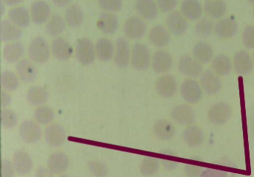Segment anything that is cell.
<instances>
[{"instance_id":"12","label":"cell","mask_w":254,"mask_h":177,"mask_svg":"<svg viewBox=\"0 0 254 177\" xmlns=\"http://www.w3.org/2000/svg\"><path fill=\"white\" fill-rule=\"evenodd\" d=\"M147 25L142 18L133 16L126 19L124 24V33L129 38L138 40L145 34Z\"/></svg>"},{"instance_id":"50","label":"cell","mask_w":254,"mask_h":177,"mask_svg":"<svg viewBox=\"0 0 254 177\" xmlns=\"http://www.w3.org/2000/svg\"><path fill=\"white\" fill-rule=\"evenodd\" d=\"M0 104L2 108H6L7 107L11 104L12 101V98H11V95L8 93V91L2 90L1 91V94H0Z\"/></svg>"},{"instance_id":"15","label":"cell","mask_w":254,"mask_h":177,"mask_svg":"<svg viewBox=\"0 0 254 177\" xmlns=\"http://www.w3.org/2000/svg\"><path fill=\"white\" fill-rule=\"evenodd\" d=\"M171 117L178 124L184 126L192 125L195 121V113L187 104H178L172 109Z\"/></svg>"},{"instance_id":"55","label":"cell","mask_w":254,"mask_h":177,"mask_svg":"<svg viewBox=\"0 0 254 177\" xmlns=\"http://www.w3.org/2000/svg\"><path fill=\"white\" fill-rule=\"evenodd\" d=\"M5 7H6V5H5V3L3 2L2 0H1L0 1V14H1V16H3L4 13H5Z\"/></svg>"},{"instance_id":"28","label":"cell","mask_w":254,"mask_h":177,"mask_svg":"<svg viewBox=\"0 0 254 177\" xmlns=\"http://www.w3.org/2000/svg\"><path fill=\"white\" fill-rule=\"evenodd\" d=\"M135 9L138 14L146 20H154L158 15V6L154 0H136Z\"/></svg>"},{"instance_id":"31","label":"cell","mask_w":254,"mask_h":177,"mask_svg":"<svg viewBox=\"0 0 254 177\" xmlns=\"http://www.w3.org/2000/svg\"><path fill=\"white\" fill-rule=\"evenodd\" d=\"M227 10V3L224 0H206L203 4V11L210 19H221Z\"/></svg>"},{"instance_id":"45","label":"cell","mask_w":254,"mask_h":177,"mask_svg":"<svg viewBox=\"0 0 254 177\" xmlns=\"http://www.w3.org/2000/svg\"><path fill=\"white\" fill-rule=\"evenodd\" d=\"M99 7L109 13H115L122 10L123 0H98Z\"/></svg>"},{"instance_id":"59","label":"cell","mask_w":254,"mask_h":177,"mask_svg":"<svg viewBox=\"0 0 254 177\" xmlns=\"http://www.w3.org/2000/svg\"></svg>"},{"instance_id":"34","label":"cell","mask_w":254,"mask_h":177,"mask_svg":"<svg viewBox=\"0 0 254 177\" xmlns=\"http://www.w3.org/2000/svg\"><path fill=\"white\" fill-rule=\"evenodd\" d=\"M8 19L20 28H26L30 24L31 14L26 7L16 6L8 11Z\"/></svg>"},{"instance_id":"40","label":"cell","mask_w":254,"mask_h":177,"mask_svg":"<svg viewBox=\"0 0 254 177\" xmlns=\"http://www.w3.org/2000/svg\"><path fill=\"white\" fill-rule=\"evenodd\" d=\"M159 159L153 156H145L140 164V172L145 177H151L157 174L160 169Z\"/></svg>"},{"instance_id":"19","label":"cell","mask_w":254,"mask_h":177,"mask_svg":"<svg viewBox=\"0 0 254 177\" xmlns=\"http://www.w3.org/2000/svg\"><path fill=\"white\" fill-rule=\"evenodd\" d=\"M233 67L239 75H247L252 71L254 61L246 51L240 50L235 54Z\"/></svg>"},{"instance_id":"42","label":"cell","mask_w":254,"mask_h":177,"mask_svg":"<svg viewBox=\"0 0 254 177\" xmlns=\"http://www.w3.org/2000/svg\"><path fill=\"white\" fill-rule=\"evenodd\" d=\"M215 29V24L209 17H203L197 21L195 25V33L201 38H207L212 35Z\"/></svg>"},{"instance_id":"56","label":"cell","mask_w":254,"mask_h":177,"mask_svg":"<svg viewBox=\"0 0 254 177\" xmlns=\"http://www.w3.org/2000/svg\"><path fill=\"white\" fill-rule=\"evenodd\" d=\"M69 177V176L66 175V174H62V175H61L60 177Z\"/></svg>"},{"instance_id":"22","label":"cell","mask_w":254,"mask_h":177,"mask_svg":"<svg viewBox=\"0 0 254 177\" xmlns=\"http://www.w3.org/2000/svg\"><path fill=\"white\" fill-rule=\"evenodd\" d=\"M204 132L197 125H190L184 129L183 138L184 142L191 148H196L203 144L204 141Z\"/></svg>"},{"instance_id":"8","label":"cell","mask_w":254,"mask_h":177,"mask_svg":"<svg viewBox=\"0 0 254 177\" xmlns=\"http://www.w3.org/2000/svg\"><path fill=\"white\" fill-rule=\"evenodd\" d=\"M166 26L171 34L181 36L188 29V19L178 10H173L166 18Z\"/></svg>"},{"instance_id":"3","label":"cell","mask_w":254,"mask_h":177,"mask_svg":"<svg viewBox=\"0 0 254 177\" xmlns=\"http://www.w3.org/2000/svg\"><path fill=\"white\" fill-rule=\"evenodd\" d=\"M232 108L230 104L226 102L215 103L209 107L207 113V119L209 123L213 125L224 124L232 116Z\"/></svg>"},{"instance_id":"21","label":"cell","mask_w":254,"mask_h":177,"mask_svg":"<svg viewBox=\"0 0 254 177\" xmlns=\"http://www.w3.org/2000/svg\"><path fill=\"white\" fill-rule=\"evenodd\" d=\"M51 52L59 60H67L73 55V48L66 39L57 37L53 40Z\"/></svg>"},{"instance_id":"25","label":"cell","mask_w":254,"mask_h":177,"mask_svg":"<svg viewBox=\"0 0 254 177\" xmlns=\"http://www.w3.org/2000/svg\"><path fill=\"white\" fill-rule=\"evenodd\" d=\"M181 12L188 20H199L203 14V6L198 0H183Z\"/></svg>"},{"instance_id":"39","label":"cell","mask_w":254,"mask_h":177,"mask_svg":"<svg viewBox=\"0 0 254 177\" xmlns=\"http://www.w3.org/2000/svg\"><path fill=\"white\" fill-rule=\"evenodd\" d=\"M0 83L2 87L8 92H14L20 86L18 75L11 70H5L1 73Z\"/></svg>"},{"instance_id":"18","label":"cell","mask_w":254,"mask_h":177,"mask_svg":"<svg viewBox=\"0 0 254 177\" xmlns=\"http://www.w3.org/2000/svg\"><path fill=\"white\" fill-rule=\"evenodd\" d=\"M151 66L157 74L167 72L173 66V58L166 51H157L151 59Z\"/></svg>"},{"instance_id":"6","label":"cell","mask_w":254,"mask_h":177,"mask_svg":"<svg viewBox=\"0 0 254 177\" xmlns=\"http://www.w3.org/2000/svg\"><path fill=\"white\" fill-rule=\"evenodd\" d=\"M181 95L188 104H197L203 97V89L196 80L188 78L181 85Z\"/></svg>"},{"instance_id":"54","label":"cell","mask_w":254,"mask_h":177,"mask_svg":"<svg viewBox=\"0 0 254 177\" xmlns=\"http://www.w3.org/2000/svg\"><path fill=\"white\" fill-rule=\"evenodd\" d=\"M2 1L8 7H15L16 5L23 3L24 0H2Z\"/></svg>"},{"instance_id":"32","label":"cell","mask_w":254,"mask_h":177,"mask_svg":"<svg viewBox=\"0 0 254 177\" xmlns=\"http://www.w3.org/2000/svg\"><path fill=\"white\" fill-rule=\"evenodd\" d=\"M214 51L212 45L206 41H199L192 49V57L201 64H206L213 59Z\"/></svg>"},{"instance_id":"10","label":"cell","mask_w":254,"mask_h":177,"mask_svg":"<svg viewBox=\"0 0 254 177\" xmlns=\"http://www.w3.org/2000/svg\"><path fill=\"white\" fill-rule=\"evenodd\" d=\"M131 58V50L128 41L124 37H120L116 41L114 63L119 68H125L128 65Z\"/></svg>"},{"instance_id":"44","label":"cell","mask_w":254,"mask_h":177,"mask_svg":"<svg viewBox=\"0 0 254 177\" xmlns=\"http://www.w3.org/2000/svg\"><path fill=\"white\" fill-rule=\"evenodd\" d=\"M89 171L95 177H106L108 169L103 162L98 160H90L87 163Z\"/></svg>"},{"instance_id":"36","label":"cell","mask_w":254,"mask_h":177,"mask_svg":"<svg viewBox=\"0 0 254 177\" xmlns=\"http://www.w3.org/2000/svg\"><path fill=\"white\" fill-rule=\"evenodd\" d=\"M233 62L227 55L220 54L212 60V69L219 76H226L231 72Z\"/></svg>"},{"instance_id":"2","label":"cell","mask_w":254,"mask_h":177,"mask_svg":"<svg viewBox=\"0 0 254 177\" xmlns=\"http://www.w3.org/2000/svg\"><path fill=\"white\" fill-rule=\"evenodd\" d=\"M151 55L150 49L143 43H136L133 45L131 49L132 66L138 71H144L149 67L151 63Z\"/></svg>"},{"instance_id":"16","label":"cell","mask_w":254,"mask_h":177,"mask_svg":"<svg viewBox=\"0 0 254 177\" xmlns=\"http://www.w3.org/2000/svg\"><path fill=\"white\" fill-rule=\"evenodd\" d=\"M44 138L51 147H60L66 140L64 127L59 123L49 125L44 131Z\"/></svg>"},{"instance_id":"7","label":"cell","mask_w":254,"mask_h":177,"mask_svg":"<svg viewBox=\"0 0 254 177\" xmlns=\"http://www.w3.org/2000/svg\"><path fill=\"white\" fill-rule=\"evenodd\" d=\"M178 71L186 77L193 78L201 75L203 68L200 62L190 55H184L179 59Z\"/></svg>"},{"instance_id":"29","label":"cell","mask_w":254,"mask_h":177,"mask_svg":"<svg viewBox=\"0 0 254 177\" xmlns=\"http://www.w3.org/2000/svg\"><path fill=\"white\" fill-rule=\"evenodd\" d=\"M96 58L102 62H108L114 57L115 46L112 40L107 37H102L96 42Z\"/></svg>"},{"instance_id":"20","label":"cell","mask_w":254,"mask_h":177,"mask_svg":"<svg viewBox=\"0 0 254 177\" xmlns=\"http://www.w3.org/2000/svg\"><path fill=\"white\" fill-rule=\"evenodd\" d=\"M23 36L20 27L13 23L9 19H2L0 22V39L3 43L17 41Z\"/></svg>"},{"instance_id":"41","label":"cell","mask_w":254,"mask_h":177,"mask_svg":"<svg viewBox=\"0 0 254 177\" xmlns=\"http://www.w3.org/2000/svg\"><path fill=\"white\" fill-rule=\"evenodd\" d=\"M54 110L47 106L38 107L34 112V118L40 125L50 124L54 120Z\"/></svg>"},{"instance_id":"38","label":"cell","mask_w":254,"mask_h":177,"mask_svg":"<svg viewBox=\"0 0 254 177\" xmlns=\"http://www.w3.org/2000/svg\"><path fill=\"white\" fill-rule=\"evenodd\" d=\"M66 23L65 19L61 15H53L46 25V31L50 37H57L64 31Z\"/></svg>"},{"instance_id":"37","label":"cell","mask_w":254,"mask_h":177,"mask_svg":"<svg viewBox=\"0 0 254 177\" xmlns=\"http://www.w3.org/2000/svg\"><path fill=\"white\" fill-rule=\"evenodd\" d=\"M84 11L81 6L74 4L68 6L65 12V21L69 26L76 28L84 21Z\"/></svg>"},{"instance_id":"46","label":"cell","mask_w":254,"mask_h":177,"mask_svg":"<svg viewBox=\"0 0 254 177\" xmlns=\"http://www.w3.org/2000/svg\"><path fill=\"white\" fill-rule=\"evenodd\" d=\"M242 43L248 49H254V25H246L242 36Z\"/></svg>"},{"instance_id":"43","label":"cell","mask_w":254,"mask_h":177,"mask_svg":"<svg viewBox=\"0 0 254 177\" xmlns=\"http://www.w3.org/2000/svg\"><path fill=\"white\" fill-rule=\"evenodd\" d=\"M18 122L17 114L11 109H4L1 112V123L5 129H11L15 127Z\"/></svg>"},{"instance_id":"17","label":"cell","mask_w":254,"mask_h":177,"mask_svg":"<svg viewBox=\"0 0 254 177\" xmlns=\"http://www.w3.org/2000/svg\"><path fill=\"white\" fill-rule=\"evenodd\" d=\"M12 162L16 172L18 175H28L33 168V160L32 157L24 150H18L14 152Z\"/></svg>"},{"instance_id":"35","label":"cell","mask_w":254,"mask_h":177,"mask_svg":"<svg viewBox=\"0 0 254 177\" xmlns=\"http://www.w3.org/2000/svg\"><path fill=\"white\" fill-rule=\"evenodd\" d=\"M49 99L48 92L42 86H33L29 88L26 94L28 104L34 107H41Z\"/></svg>"},{"instance_id":"52","label":"cell","mask_w":254,"mask_h":177,"mask_svg":"<svg viewBox=\"0 0 254 177\" xmlns=\"http://www.w3.org/2000/svg\"><path fill=\"white\" fill-rule=\"evenodd\" d=\"M162 166L167 171H173L178 168L179 162L178 161L171 160V159H163L161 160Z\"/></svg>"},{"instance_id":"4","label":"cell","mask_w":254,"mask_h":177,"mask_svg":"<svg viewBox=\"0 0 254 177\" xmlns=\"http://www.w3.org/2000/svg\"><path fill=\"white\" fill-rule=\"evenodd\" d=\"M75 55L78 62L84 65L93 63L96 59V48L93 42L87 37L79 39L75 46Z\"/></svg>"},{"instance_id":"24","label":"cell","mask_w":254,"mask_h":177,"mask_svg":"<svg viewBox=\"0 0 254 177\" xmlns=\"http://www.w3.org/2000/svg\"><path fill=\"white\" fill-rule=\"evenodd\" d=\"M69 158L63 152H55L49 156L47 168L54 174H63L69 168Z\"/></svg>"},{"instance_id":"5","label":"cell","mask_w":254,"mask_h":177,"mask_svg":"<svg viewBox=\"0 0 254 177\" xmlns=\"http://www.w3.org/2000/svg\"><path fill=\"white\" fill-rule=\"evenodd\" d=\"M19 135L23 142L29 144H35L42 137V129L36 120H25L20 124Z\"/></svg>"},{"instance_id":"23","label":"cell","mask_w":254,"mask_h":177,"mask_svg":"<svg viewBox=\"0 0 254 177\" xmlns=\"http://www.w3.org/2000/svg\"><path fill=\"white\" fill-rule=\"evenodd\" d=\"M16 71L19 78L26 83H32L38 77L36 66L27 59H22L16 65Z\"/></svg>"},{"instance_id":"9","label":"cell","mask_w":254,"mask_h":177,"mask_svg":"<svg viewBox=\"0 0 254 177\" xmlns=\"http://www.w3.org/2000/svg\"><path fill=\"white\" fill-rule=\"evenodd\" d=\"M200 84L205 93L208 95H214L222 88V80L220 76L213 71L207 69L203 71L200 75Z\"/></svg>"},{"instance_id":"58","label":"cell","mask_w":254,"mask_h":177,"mask_svg":"<svg viewBox=\"0 0 254 177\" xmlns=\"http://www.w3.org/2000/svg\"></svg>"},{"instance_id":"13","label":"cell","mask_w":254,"mask_h":177,"mask_svg":"<svg viewBox=\"0 0 254 177\" xmlns=\"http://www.w3.org/2000/svg\"><path fill=\"white\" fill-rule=\"evenodd\" d=\"M52 9L50 4L44 0H38L32 3L30 8L32 22L38 25L48 22L51 17Z\"/></svg>"},{"instance_id":"30","label":"cell","mask_w":254,"mask_h":177,"mask_svg":"<svg viewBox=\"0 0 254 177\" xmlns=\"http://www.w3.org/2000/svg\"><path fill=\"white\" fill-rule=\"evenodd\" d=\"M119 24L118 16L109 12L102 13L97 20L98 28L105 34H114L118 30Z\"/></svg>"},{"instance_id":"14","label":"cell","mask_w":254,"mask_h":177,"mask_svg":"<svg viewBox=\"0 0 254 177\" xmlns=\"http://www.w3.org/2000/svg\"><path fill=\"white\" fill-rule=\"evenodd\" d=\"M238 23L233 17H224L215 24L214 33L221 40L231 38L238 31Z\"/></svg>"},{"instance_id":"53","label":"cell","mask_w":254,"mask_h":177,"mask_svg":"<svg viewBox=\"0 0 254 177\" xmlns=\"http://www.w3.org/2000/svg\"><path fill=\"white\" fill-rule=\"evenodd\" d=\"M72 0H53V2L54 3L55 5L59 7H64L69 5Z\"/></svg>"},{"instance_id":"1","label":"cell","mask_w":254,"mask_h":177,"mask_svg":"<svg viewBox=\"0 0 254 177\" xmlns=\"http://www.w3.org/2000/svg\"><path fill=\"white\" fill-rule=\"evenodd\" d=\"M28 55L31 60L35 63H45L50 57V47L48 42L41 36L35 37L28 48Z\"/></svg>"},{"instance_id":"51","label":"cell","mask_w":254,"mask_h":177,"mask_svg":"<svg viewBox=\"0 0 254 177\" xmlns=\"http://www.w3.org/2000/svg\"><path fill=\"white\" fill-rule=\"evenodd\" d=\"M35 177H54V174L47 167L39 166L35 171Z\"/></svg>"},{"instance_id":"26","label":"cell","mask_w":254,"mask_h":177,"mask_svg":"<svg viewBox=\"0 0 254 177\" xmlns=\"http://www.w3.org/2000/svg\"><path fill=\"white\" fill-rule=\"evenodd\" d=\"M170 34L167 28L162 25H157L151 28L148 39L153 46L163 48L169 45L171 40Z\"/></svg>"},{"instance_id":"57","label":"cell","mask_w":254,"mask_h":177,"mask_svg":"<svg viewBox=\"0 0 254 177\" xmlns=\"http://www.w3.org/2000/svg\"><path fill=\"white\" fill-rule=\"evenodd\" d=\"M249 2L252 3V4H254V0H248Z\"/></svg>"},{"instance_id":"49","label":"cell","mask_w":254,"mask_h":177,"mask_svg":"<svg viewBox=\"0 0 254 177\" xmlns=\"http://www.w3.org/2000/svg\"><path fill=\"white\" fill-rule=\"evenodd\" d=\"M185 174L189 177H198L203 171V168L193 164H187L185 166Z\"/></svg>"},{"instance_id":"48","label":"cell","mask_w":254,"mask_h":177,"mask_svg":"<svg viewBox=\"0 0 254 177\" xmlns=\"http://www.w3.org/2000/svg\"><path fill=\"white\" fill-rule=\"evenodd\" d=\"M159 10L163 13H171L178 5V0H157Z\"/></svg>"},{"instance_id":"11","label":"cell","mask_w":254,"mask_h":177,"mask_svg":"<svg viewBox=\"0 0 254 177\" xmlns=\"http://www.w3.org/2000/svg\"><path fill=\"white\" fill-rule=\"evenodd\" d=\"M155 89L163 98H172L178 90V83L175 76L166 74L159 77L156 81Z\"/></svg>"},{"instance_id":"27","label":"cell","mask_w":254,"mask_h":177,"mask_svg":"<svg viewBox=\"0 0 254 177\" xmlns=\"http://www.w3.org/2000/svg\"><path fill=\"white\" fill-rule=\"evenodd\" d=\"M25 54V46L20 41L8 43L2 50L3 58L7 62L14 63L21 60Z\"/></svg>"},{"instance_id":"47","label":"cell","mask_w":254,"mask_h":177,"mask_svg":"<svg viewBox=\"0 0 254 177\" xmlns=\"http://www.w3.org/2000/svg\"><path fill=\"white\" fill-rule=\"evenodd\" d=\"M16 170L13 162L8 159H3L1 163V177H15Z\"/></svg>"},{"instance_id":"33","label":"cell","mask_w":254,"mask_h":177,"mask_svg":"<svg viewBox=\"0 0 254 177\" xmlns=\"http://www.w3.org/2000/svg\"><path fill=\"white\" fill-rule=\"evenodd\" d=\"M153 133L161 141H169L175 136V126L167 120H159L153 125Z\"/></svg>"}]
</instances>
